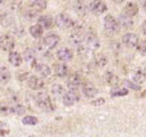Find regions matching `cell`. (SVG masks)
I'll return each mask as SVG.
<instances>
[{
    "label": "cell",
    "instance_id": "obj_1",
    "mask_svg": "<svg viewBox=\"0 0 146 137\" xmlns=\"http://www.w3.org/2000/svg\"><path fill=\"white\" fill-rule=\"evenodd\" d=\"M35 104L39 109L46 112L54 111V107L50 96L45 92H38L34 96Z\"/></svg>",
    "mask_w": 146,
    "mask_h": 137
},
{
    "label": "cell",
    "instance_id": "obj_2",
    "mask_svg": "<svg viewBox=\"0 0 146 137\" xmlns=\"http://www.w3.org/2000/svg\"><path fill=\"white\" fill-rule=\"evenodd\" d=\"M104 28L108 33L115 34L120 29V24L113 15L108 14L104 18Z\"/></svg>",
    "mask_w": 146,
    "mask_h": 137
},
{
    "label": "cell",
    "instance_id": "obj_3",
    "mask_svg": "<svg viewBox=\"0 0 146 137\" xmlns=\"http://www.w3.org/2000/svg\"><path fill=\"white\" fill-rule=\"evenodd\" d=\"M15 40L14 37L9 34H5L0 37V49L4 51H13L15 47Z\"/></svg>",
    "mask_w": 146,
    "mask_h": 137
},
{
    "label": "cell",
    "instance_id": "obj_4",
    "mask_svg": "<svg viewBox=\"0 0 146 137\" xmlns=\"http://www.w3.org/2000/svg\"><path fill=\"white\" fill-rule=\"evenodd\" d=\"M55 24L60 29H69L72 27L74 21L68 14L65 13H60L55 18Z\"/></svg>",
    "mask_w": 146,
    "mask_h": 137
},
{
    "label": "cell",
    "instance_id": "obj_5",
    "mask_svg": "<svg viewBox=\"0 0 146 137\" xmlns=\"http://www.w3.org/2000/svg\"><path fill=\"white\" fill-rule=\"evenodd\" d=\"M89 9L94 14L100 15L107 12L108 8L103 0H92L89 5Z\"/></svg>",
    "mask_w": 146,
    "mask_h": 137
},
{
    "label": "cell",
    "instance_id": "obj_6",
    "mask_svg": "<svg viewBox=\"0 0 146 137\" xmlns=\"http://www.w3.org/2000/svg\"><path fill=\"white\" fill-rule=\"evenodd\" d=\"M85 41L86 43V47L92 51L97 50L100 46L99 39L94 32H88L85 34Z\"/></svg>",
    "mask_w": 146,
    "mask_h": 137
},
{
    "label": "cell",
    "instance_id": "obj_7",
    "mask_svg": "<svg viewBox=\"0 0 146 137\" xmlns=\"http://www.w3.org/2000/svg\"><path fill=\"white\" fill-rule=\"evenodd\" d=\"M122 41L128 48H136L140 40L137 34L133 32L125 34L122 37Z\"/></svg>",
    "mask_w": 146,
    "mask_h": 137
},
{
    "label": "cell",
    "instance_id": "obj_8",
    "mask_svg": "<svg viewBox=\"0 0 146 137\" xmlns=\"http://www.w3.org/2000/svg\"><path fill=\"white\" fill-rule=\"evenodd\" d=\"M80 99L79 95L75 90H70L66 92L62 96V103L65 107H72Z\"/></svg>",
    "mask_w": 146,
    "mask_h": 137
},
{
    "label": "cell",
    "instance_id": "obj_9",
    "mask_svg": "<svg viewBox=\"0 0 146 137\" xmlns=\"http://www.w3.org/2000/svg\"><path fill=\"white\" fill-rule=\"evenodd\" d=\"M60 41V37L56 34H50L43 39V46L47 49L55 48Z\"/></svg>",
    "mask_w": 146,
    "mask_h": 137
},
{
    "label": "cell",
    "instance_id": "obj_10",
    "mask_svg": "<svg viewBox=\"0 0 146 137\" xmlns=\"http://www.w3.org/2000/svg\"><path fill=\"white\" fill-rule=\"evenodd\" d=\"M104 81H105V84L108 85L109 86L115 88L117 87L120 84V79L119 76L113 72L110 71H108L104 74Z\"/></svg>",
    "mask_w": 146,
    "mask_h": 137
},
{
    "label": "cell",
    "instance_id": "obj_11",
    "mask_svg": "<svg viewBox=\"0 0 146 137\" xmlns=\"http://www.w3.org/2000/svg\"><path fill=\"white\" fill-rule=\"evenodd\" d=\"M82 83V78L78 74H72L68 77L67 81V85L70 90H76Z\"/></svg>",
    "mask_w": 146,
    "mask_h": 137
},
{
    "label": "cell",
    "instance_id": "obj_12",
    "mask_svg": "<svg viewBox=\"0 0 146 137\" xmlns=\"http://www.w3.org/2000/svg\"><path fill=\"white\" fill-rule=\"evenodd\" d=\"M27 85L32 90H40L44 87V82L40 77L31 76L27 79Z\"/></svg>",
    "mask_w": 146,
    "mask_h": 137
},
{
    "label": "cell",
    "instance_id": "obj_13",
    "mask_svg": "<svg viewBox=\"0 0 146 137\" xmlns=\"http://www.w3.org/2000/svg\"><path fill=\"white\" fill-rule=\"evenodd\" d=\"M82 92L87 98H95L98 95V90L91 82H86L82 86Z\"/></svg>",
    "mask_w": 146,
    "mask_h": 137
},
{
    "label": "cell",
    "instance_id": "obj_14",
    "mask_svg": "<svg viewBox=\"0 0 146 137\" xmlns=\"http://www.w3.org/2000/svg\"><path fill=\"white\" fill-rule=\"evenodd\" d=\"M37 24L44 29H50L53 26L54 21L50 15H42L37 19Z\"/></svg>",
    "mask_w": 146,
    "mask_h": 137
},
{
    "label": "cell",
    "instance_id": "obj_15",
    "mask_svg": "<svg viewBox=\"0 0 146 137\" xmlns=\"http://www.w3.org/2000/svg\"><path fill=\"white\" fill-rule=\"evenodd\" d=\"M139 12V7L137 4L133 2H129L126 4L123 9V14L127 16L133 17L137 15Z\"/></svg>",
    "mask_w": 146,
    "mask_h": 137
},
{
    "label": "cell",
    "instance_id": "obj_16",
    "mask_svg": "<svg viewBox=\"0 0 146 137\" xmlns=\"http://www.w3.org/2000/svg\"><path fill=\"white\" fill-rule=\"evenodd\" d=\"M35 68L36 74L42 78L48 77L51 74V68L45 64H36Z\"/></svg>",
    "mask_w": 146,
    "mask_h": 137
},
{
    "label": "cell",
    "instance_id": "obj_17",
    "mask_svg": "<svg viewBox=\"0 0 146 137\" xmlns=\"http://www.w3.org/2000/svg\"><path fill=\"white\" fill-rule=\"evenodd\" d=\"M57 56L62 61H70L73 59V53L69 48H62L57 52Z\"/></svg>",
    "mask_w": 146,
    "mask_h": 137
},
{
    "label": "cell",
    "instance_id": "obj_18",
    "mask_svg": "<svg viewBox=\"0 0 146 137\" xmlns=\"http://www.w3.org/2000/svg\"><path fill=\"white\" fill-rule=\"evenodd\" d=\"M8 59H9V62L13 67H18L22 64V55L17 51H10L9 54Z\"/></svg>",
    "mask_w": 146,
    "mask_h": 137
},
{
    "label": "cell",
    "instance_id": "obj_19",
    "mask_svg": "<svg viewBox=\"0 0 146 137\" xmlns=\"http://www.w3.org/2000/svg\"><path fill=\"white\" fill-rule=\"evenodd\" d=\"M11 77H12L11 72L7 67H0V84H6L10 81Z\"/></svg>",
    "mask_w": 146,
    "mask_h": 137
},
{
    "label": "cell",
    "instance_id": "obj_20",
    "mask_svg": "<svg viewBox=\"0 0 146 137\" xmlns=\"http://www.w3.org/2000/svg\"><path fill=\"white\" fill-rule=\"evenodd\" d=\"M54 73L58 77H64L68 73V66L65 63H60L57 64L54 68Z\"/></svg>",
    "mask_w": 146,
    "mask_h": 137
},
{
    "label": "cell",
    "instance_id": "obj_21",
    "mask_svg": "<svg viewBox=\"0 0 146 137\" xmlns=\"http://www.w3.org/2000/svg\"><path fill=\"white\" fill-rule=\"evenodd\" d=\"M133 80L137 84H143L146 81V72L143 69H137L133 76Z\"/></svg>",
    "mask_w": 146,
    "mask_h": 137
},
{
    "label": "cell",
    "instance_id": "obj_22",
    "mask_svg": "<svg viewBox=\"0 0 146 137\" xmlns=\"http://www.w3.org/2000/svg\"><path fill=\"white\" fill-rule=\"evenodd\" d=\"M29 34L33 38L40 39L44 33V29L39 24H35L29 28Z\"/></svg>",
    "mask_w": 146,
    "mask_h": 137
},
{
    "label": "cell",
    "instance_id": "obj_23",
    "mask_svg": "<svg viewBox=\"0 0 146 137\" xmlns=\"http://www.w3.org/2000/svg\"><path fill=\"white\" fill-rule=\"evenodd\" d=\"M118 22L120 24V26L121 25L122 26L125 28L131 27L133 25V20L132 17L127 16L125 14H121L119 16Z\"/></svg>",
    "mask_w": 146,
    "mask_h": 137
},
{
    "label": "cell",
    "instance_id": "obj_24",
    "mask_svg": "<svg viewBox=\"0 0 146 137\" xmlns=\"http://www.w3.org/2000/svg\"><path fill=\"white\" fill-rule=\"evenodd\" d=\"M129 91L128 89L125 87H115L113 88L110 92V96L112 98L115 97H121V96H125L128 94Z\"/></svg>",
    "mask_w": 146,
    "mask_h": 137
},
{
    "label": "cell",
    "instance_id": "obj_25",
    "mask_svg": "<svg viewBox=\"0 0 146 137\" xmlns=\"http://www.w3.org/2000/svg\"><path fill=\"white\" fill-rule=\"evenodd\" d=\"M51 92L53 96L55 97H62L65 92V89L63 87L62 85L60 84H54L51 87Z\"/></svg>",
    "mask_w": 146,
    "mask_h": 137
},
{
    "label": "cell",
    "instance_id": "obj_26",
    "mask_svg": "<svg viewBox=\"0 0 146 137\" xmlns=\"http://www.w3.org/2000/svg\"><path fill=\"white\" fill-rule=\"evenodd\" d=\"M73 8H74L75 12L80 16H83V15L86 14L87 6L81 0H78V2L75 4Z\"/></svg>",
    "mask_w": 146,
    "mask_h": 137
},
{
    "label": "cell",
    "instance_id": "obj_27",
    "mask_svg": "<svg viewBox=\"0 0 146 137\" xmlns=\"http://www.w3.org/2000/svg\"><path fill=\"white\" fill-rule=\"evenodd\" d=\"M108 59L107 57L102 54H98L94 57V63L98 67H104L108 64Z\"/></svg>",
    "mask_w": 146,
    "mask_h": 137
},
{
    "label": "cell",
    "instance_id": "obj_28",
    "mask_svg": "<svg viewBox=\"0 0 146 137\" xmlns=\"http://www.w3.org/2000/svg\"><path fill=\"white\" fill-rule=\"evenodd\" d=\"M39 12L37 10L35 9L33 7L29 8V9H26V10L24 12L23 15L25 16V18L27 20L29 21H32L35 20L36 18H37V16L39 14Z\"/></svg>",
    "mask_w": 146,
    "mask_h": 137
},
{
    "label": "cell",
    "instance_id": "obj_29",
    "mask_svg": "<svg viewBox=\"0 0 146 137\" xmlns=\"http://www.w3.org/2000/svg\"><path fill=\"white\" fill-rule=\"evenodd\" d=\"M36 57V52L32 48H27L23 53V57L27 62H32L35 61Z\"/></svg>",
    "mask_w": 146,
    "mask_h": 137
},
{
    "label": "cell",
    "instance_id": "obj_30",
    "mask_svg": "<svg viewBox=\"0 0 146 137\" xmlns=\"http://www.w3.org/2000/svg\"><path fill=\"white\" fill-rule=\"evenodd\" d=\"M32 6L36 10L40 12L46 9L47 7V2L46 0H32Z\"/></svg>",
    "mask_w": 146,
    "mask_h": 137
},
{
    "label": "cell",
    "instance_id": "obj_31",
    "mask_svg": "<svg viewBox=\"0 0 146 137\" xmlns=\"http://www.w3.org/2000/svg\"><path fill=\"white\" fill-rule=\"evenodd\" d=\"M26 108L20 104H16L13 107H11V114H15V115H23L26 113Z\"/></svg>",
    "mask_w": 146,
    "mask_h": 137
},
{
    "label": "cell",
    "instance_id": "obj_32",
    "mask_svg": "<svg viewBox=\"0 0 146 137\" xmlns=\"http://www.w3.org/2000/svg\"><path fill=\"white\" fill-rule=\"evenodd\" d=\"M22 123L25 125H31L35 126L38 123V119L37 118L33 116H25L23 119H22Z\"/></svg>",
    "mask_w": 146,
    "mask_h": 137
},
{
    "label": "cell",
    "instance_id": "obj_33",
    "mask_svg": "<svg viewBox=\"0 0 146 137\" xmlns=\"http://www.w3.org/2000/svg\"><path fill=\"white\" fill-rule=\"evenodd\" d=\"M136 49L141 55L146 57V40H142L139 41Z\"/></svg>",
    "mask_w": 146,
    "mask_h": 137
},
{
    "label": "cell",
    "instance_id": "obj_34",
    "mask_svg": "<svg viewBox=\"0 0 146 137\" xmlns=\"http://www.w3.org/2000/svg\"><path fill=\"white\" fill-rule=\"evenodd\" d=\"M125 84L128 88L133 89V90L140 91V89H141V87H140V86H139V84L135 83L134 82H132V81L125 80Z\"/></svg>",
    "mask_w": 146,
    "mask_h": 137
},
{
    "label": "cell",
    "instance_id": "obj_35",
    "mask_svg": "<svg viewBox=\"0 0 146 137\" xmlns=\"http://www.w3.org/2000/svg\"><path fill=\"white\" fill-rule=\"evenodd\" d=\"M105 103V99L102 97H100L96 99L95 100L92 101L91 102V104L94 107H100V106L103 105Z\"/></svg>",
    "mask_w": 146,
    "mask_h": 137
},
{
    "label": "cell",
    "instance_id": "obj_36",
    "mask_svg": "<svg viewBox=\"0 0 146 137\" xmlns=\"http://www.w3.org/2000/svg\"><path fill=\"white\" fill-rule=\"evenodd\" d=\"M141 32L145 36H146V19L143 21L141 25Z\"/></svg>",
    "mask_w": 146,
    "mask_h": 137
},
{
    "label": "cell",
    "instance_id": "obj_37",
    "mask_svg": "<svg viewBox=\"0 0 146 137\" xmlns=\"http://www.w3.org/2000/svg\"><path fill=\"white\" fill-rule=\"evenodd\" d=\"M141 5L143 9L146 12V0H141Z\"/></svg>",
    "mask_w": 146,
    "mask_h": 137
},
{
    "label": "cell",
    "instance_id": "obj_38",
    "mask_svg": "<svg viewBox=\"0 0 146 137\" xmlns=\"http://www.w3.org/2000/svg\"><path fill=\"white\" fill-rule=\"evenodd\" d=\"M116 4L117 5H120V4H123L125 2V0H113Z\"/></svg>",
    "mask_w": 146,
    "mask_h": 137
},
{
    "label": "cell",
    "instance_id": "obj_39",
    "mask_svg": "<svg viewBox=\"0 0 146 137\" xmlns=\"http://www.w3.org/2000/svg\"><path fill=\"white\" fill-rule=\"evenodd\" d=\"M62 1H67V0H62Z\"/></svg>",
    "mask_w": 146,
    "mask_h": 137
},
{
    "label": "cell",
    "instance_id": "obj_40",
    "mask_svg": "<svg viewBox=\"0 0 146 137\" xmlns=\"http://www.w3.org/2000/svg\"><path fill=\"white\" fill-rule=\"evenodd\" d=\"M29 137H34V136H29Z\"/></svg>",
    "mask_w": 146,
    "mask_h": 137
},
{
    "label": "cell",
    "instance_id": "obj_41",
    "mask_svg": "<svg viewBox=\"0 0 146 137\" xmlns=\"http://www.w3.org/2000/svg\"><path fill=\"white\" fill-rule=\"evenodd\" d=\"M77 1H78V0H77Z\"/></svg>",
    "mask_w": 146,
    "mask_h": 137
}]
</instances>
